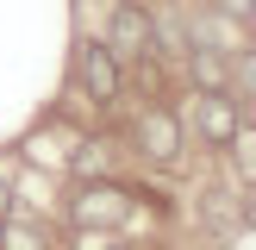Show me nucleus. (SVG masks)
<instances>
[{
  "instance_id": "nucleus-8",
  "label": "nucleus",
  "mask_w": 256,
  "mask_h": 250,
  "mask_svg": "<svg viewBox=\"0 0 256 250\" xmlns=\"http://www.w3.org/2000/svg\"><path fill=\"white\" fill-rule=\"evenodd\" d=\"M212 6H219L225 19H238V25H250V19H256V0H212Z\"/></svg>"
},
{
  "instance_id": "nucleus-9",
  "label": "nucleus",
  "mask_w": 256,
  "mask_h": 250,
  "mask_svg": "<svg viewBox=\"0 0 256 250\" xmlns=\"http://www.w3.org/2000/svg\"><path fill=\"white\" fill-rule=\"evenodd\" d=\"M6 219H12V188L0 182V225H6Z\"/></svg>"
},
{
  "instance_id": "nucleus-6",
  "label": "nucleus",
  "mask_w": 256,
  "mask_h": 250,
  "mask_svg": "<svg viewBox=\"0 0 256 250\" xmlns=\"http://www.w3.org/2000/svg\"><path fill=\"white\" fill-rule=\"evenodd\" d=\"M119 212H125L119 188H88V194L75 200V219H82V225H119Z\"/></svg>"
},
{
  "instance_id": "nucleus-2",
  "label": "nucleus",
  "mask_w": 256,
  "mask_h": 250,
  "mask_svg": "<svg viewBox=\"0 0 256 250\" xmlns=\"http://www.w3.org/2000/svg\"><path fill=\"white\" fill-rule=\"evenodd\" d=\"M75 75H82V88L100 100V106H112V100H119V88H125V69H119V56H112L106 44H82Z\"/></svg>"
},
{
  "instance_id": "nucleus-3",
  "label": "nucleus",
  "mask_w": 256,
  "mask_h": 250,
  "mask_svg": "<svg viewBox=\"0 0 256 250\" xmlns=\"http://www.w3.org/2000/svg\"><path fill=\"white\" fill-rule=\"evenodd\" d=\"M138 150H144L150 162H175L182 156V119H175L169 106H144L138 112Z\"/></svg>"
},
{
  "instance_id": "nucleus-7",
  "label": "nucleus",
  "mask_w": 256,
  "mask_h": 250,
  "mask_svg": "<svg viewBox=\"0 0 256 250\" xmlns=\"http://www.w3.org/2000/svg\"><path fill=\"white\" fill-rule=\"evenodd\" d=\"M0 250H50L44 244V232H38V225H0Z\"/></svg>"
},
{
  "instance_id": "nucleus-4",
  "label": "nucleus",
  "mask_w": 256,
  "mask_h": 250,
  "mask_svg": "<svg viewBox=\"0 0 256 250\" xmlns=\"http://www.w3.org/2000/svg\"><path fill=\"white\" fill-rule=\"evenodd\" d=\"M194 125H200V138H206L212 150L238 144V132H244V119H238V100H232V94H200V112H194Z\"/></svg>"
},
{
  "instance_id": "nucleus-10",
  "label": "nucleus",
  "mask_w": 256,
  "mask_h": 250,
  "mask_svg": "<svg viewBox=\"0 0 256 250\" xmlns=\"http://www.w3.org/2000/svg\"><path fill=\"white\" fill-rule=\"evenodd\" d=\"M244 82L256 88V50H244Z\"/></svg>"
},
{
  "instance_id": "nucleus-5",
  "label": "nucleus",
  "mask_w": 256,
  "mask_h": 250,
  "mask_svg": "<svg viewBox=\"0 0 256 250\" xmlns=\"http://www.w3.org/2000/svg\"><path fill=\"white\" fill-rule=\"evenodd\" d=\"M188 75H194V88L200 94H225V82H232V62L219 56V50H188Z\"/></svg>"
},
{
  "instance_id": "nucleus-1",
  "label": "nucleus",
  "mask_w": 256,
  "mask_h": 250,
  "mask_svg": "<svg viewBox=\"0 0 256 250\" xmlns=\"http://www.w3.org/2000/svg\"><path fill=\"white\" fill-rule=\"evenodd\" d=\"M106 38H112V56H150V44H156V25H150V12L138 6V0H119L112 6V25H106Z\"/></svg>"
},
{
  "instance_id": "nucleus-11",
  "label": "nucleus",
  "mask_w": 256,
  "mask_h": 250,
  "mask_svg": "<svg viewBox=\"0 0 256 250\" xmlns=\"http://www.w3.org/2000/svg\"><path fill=\"white\" fill-rule=\"evenodd\" d=\"M119 250H125V244H119Z\"/></svg>"
}]
</instances>
